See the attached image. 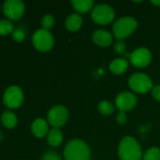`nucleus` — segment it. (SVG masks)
Segmentation results:
<instances>
[{
    "label": "nucleus",
    "instance_id": "obj_16",
    "mask_svg": "<svg viewBox=\"0 0 160 160\" xmlns=\"http://www.w3.org/2000/svg\"><path fill=\"white\" fill-rule=\"evenodd\" d=\"M47 140H48V142L50 145L58 146L63 141V134L58 128H54L49 131V133L47 135Z\"/></svg>",
    "mask_w": 160,
    "mask_h": 160
},
{
    "label": "nucleus",
    "instance_id": "obj_19",
    "mask_svg": "<svg viewBox=\"0 0 160 160\" xmlns=\"http://www.w3.org/2000/svg\"><path fill=\"white\" fill-rule=\"evenodd\" d=\"M98 110L99 112L102 113V114H105V115H109L111 114L112 112H114V110H115V107L114 105L109 102V101H107V100H104V101H101L98 105Z\"/></svg>",
    "mask_w": 160,
    "mask_h": 160
},
{
    "label": "nucleus",
    "instance_id": "obj_10",
    "mask_svg": "<svg viewBox=\"0 0 160 160\" xmlns=\"http://www.w3.org/2000/svg\"><path fill=\"white\" fill-rule=\"evenodd\" d=\"M152 60V53L147 48H139L130 54V62L136 68H145Z\"/></svg>",
    "mask_w": 160,
    "mask_h": 160
},
{
    "label": "nucleus",
    "instance_id": "obj_4",
    "mask_svg": "<svg viewBox=\"0 0 160 160\" xmlns=\"http://www.w3.org/2000/svg\"><path fill=\"white\" fill-rule=\"evenodd\" d=\"M128 84L133 91L139 94L147 93L153 88V82L152 80L149 78V76L141 72L133 74L129 78Z\"/></svg>",
    "mask_w": 160,
    "mask_h": 160
},
{
    "label": "nucleus",
    "instance_id": "obj_1",
    "mask_svg": "<svg viewBox=\"0 0 160 160\" xmlns=\"http://www.w3.org/2000/svg\"><path fill=\"white\" fill-rule=\"evenodd\" d=\"M119 157L121 160H141L143 157L138 141L132 137L124 138L119 144Z\"/></svg>",
    "mask_w": 160,
    "mask_h": 160
},
{
    "label": "nucleus",
    "instance_id": "obj_5",
    "mask_svg": "<svg viewBox=\"0 0 160 160\" xmlns=\"http://www.w3.org/2000/svg\"><path fill=\"white\" fill-rule=\"evenodd\" d=\"M115 17L114 9L107 4H100L93 8L91 11V18L94 22L98 24H108L113 21Z\"/></svg>",
    "mask_w": 160,
    "mask_h": 160
},
{
    "label": "nucleus",
    "instance_id": "obj_25",
    "mask_svg": "<svg viewBox=\"0 0 160 160\" xmlns=\"http://www.w3.org/2000/svg\"><path fill=\"white\" fill-rule=\"evenodd\" d=\"M42 160H61V158L55 152H47L42 157Z\"/></svg>",
    "mask_w": 160,
    "mask_h": 160
},
{
    "label": "nucleus",
    "instance_id": "obj_26",
    "mask_svg": "<svg viewBox=\"0 0 160 160\" xmlns=\"http://www.w3.org/2000/svg\"><path fill=\"white\" fill-rule=\"evenodd\" d=\"M116 119H117V122H118L119 124L123 125V124H124V123L126 122L127 115H126V113H125L124 112H118Z\"/></svg>",
    "mask_w": 160,
    "mask_h": 160
},
{
    "label": "nucleus",
    "instance_id": "obj_13",
    "mask_svg": "<svg viewBox=\"0 0 160 160\" xmlns=\"http://www.w3.org/2000/svg\"><path fill=\"white\" fill-rule=\"evenodd\" d=\"M31 130L36 137H43L48 131V124L42 118H37L31 125Z\"/></svg>",
    "mask_w": 160,
    "mask_h": 160
},
{
    "label": "nucleus",
    "instance_id": "obj_28",
    "mask_svg": "<svg viewBox=\"0 0 160 160\" xmlns=\"http://www.w3.org/2000/svg\"><path fill=\"white\" fill-rule=\"evenodd\" d=\"M151 3L152 4H154V5H157V6H160V0L159 1H151Z\"/></svg>",
    "mask_w": 160,
    "mask_h": 160
},
{
    "label": "nucleus",
    "instance_id": "obj_8",
    "mask_svg": "<svg viewBox=\"0 0 160 160\" xmlns=\"http://www.w3.org/2000/svg\"><path fill=\"white\" fill-rule=\"evenodd\" d=\"M24 99L23 92L20 87L16 85H11L6 89L3 96V102L8 108L19 107Z\"/></svg>",
    "mask_w": 160,
    "mask_h": 160
},
{
    "label": "nucleus",
    "instance_id": "obj_22",
    "mask_svg": "<svg viewBox=\"0 0 160 160\" xmlns=\"http://www.w3.org/2000/svg\"><path fill=\"white\" fill-rule=\"evenodd\" d=\"M41 25H42V28L43 29H46L48 30L49 28H51L54 23H55V19L54 17L51 15V14H46L44 15L42 18H41Z\"/></svg>",
    "mask_w": 160,
    "mask_h": 160
},
{
    "label": "nucleus",
    "instance_id": "obj_23",
    "mask_svg": "<svg viewBox=\"0 0 160 160\" xmlns=\"http://www.w3.org/2000/svg\"><path fill=\"white\" fill-rule=\"evenodd\" d=\"M113 50L118 54H123V53H124V52L126 50V45H125V43L123 40H119V41H117L114 44Z\"/></svg>",
    "mask_w": 160,
    "mask_h": 160
},
{
    "label": "nucleus",
    "instance_id": "obj_24",
    "mask_svg": "<svg viewBox=\"0 0 160 160\" xmlns=\"http://www.w3.org/2000/svg\"><path fill=\"white\" fill-rule=\"evenodd\" d=\"M12 38H13V39H15L17 41H21L25 38V32L23 30L17 28L12 31Z\"/></svg>",
    "mask_w": 160,
    "mask_h": 160
},
{
    "label": "nucleus",
    "instance_id": "obj_29",
    "mask_svg": "<svg viewBox=\"0 0 160 160\" xmlns=\"http://www.w3.org/2000/svg\"><path fill=\"white\" fill-rule=\"evenodd\" d=\"M2 138H3V134H2V132L0 131V141L2 140Z\"/></svg>",
    "mask_w": 160,
    "mask_h": 160
},
{
    "label": "nucleus",
    "instance_id": "obj_15",
    "mask_svg": "<svg viewBox=\"0 0 160 160\" xmlns=\"http://www.w3.org/2000/svg\"><path fill=\"white\" fill-rule=\"evenodd\" d=\"M66 27L68 30L72 32L78 31L82 25V18L79 14L77 13H73L69 15V17L66 19Z\"/></svg>",
    "mask_w": 160,
    "mask_h": 160
},
{
    "label": "nucleus",
    "instance_id": "obj_14",
    "mask_svg": "<svg viewBox=\"0 0 160 160\" xmlns=\"http://www.w3.org/2000/svg\"><path fill=\"white\" fill-rule=\"evenodd\" d=\"M109 68L111 72L116 75L123 74L128 68V62L124 58H116L110 63Z\"/></svg>",
    "mask_w": 160,
    "mask_h": 160
},
{
    "label": "nucleus",
    "instance_id": "obj_2",
    "mask_svg": "<svg viewBox=\"0 0 160 160\" xmlns=\"http://www.w3.org/2000/svg\"><path fill=\"white\" fill-rule=\"evenodd\" d=\"M90 156L91 152L88 144L81 140L69 142L64 149L66 160H90Z\"/></svg>",
    "mask_w": 160,
    "mask_h": 160
},
{
    "label": "nucleus",
    "instance_id": "obj_6",
    "mask_svg": "<svg viewBox=\"0 0 160 160\" xmlns=\"http://www.w3.org/2000/svg\"><path fill=\"white\" fill-rule=\"evenodd\" d=\"M32 42L36 49L41 52L49 51L54 44V38L52 34L43 28L38 29L32 37Z\"/></svg>",
    "mask_w": 160,
    "mask_h": 160
},
{
    "label": "nucleus",
    "instance_id": "obj_18",
    "mask_svg": "<svg viewBox=\"0 0 160 160\" xmlns=\"http://www.w3.org/2000/svg\"><path fill=\"white\" fill-rule=\"evenodd\" d=\"M2 123L5 127L8 128H12L15 127V125L17 124V117L16 115L10 112V111H4L2 113Z\"/></svg>",
    "mask_w": 160,
    "mask_h": 160
},
{
    "label": "nucleus",
    "instance_id": "obj_9",
    "mask_svg": "<svg viewBox=\"0 0 160 160\" xmlns=\"http://www.w3.org/2000/svg\"><path fill=\"white\" fill-rule=\"evenodd\" d=\"M3 10L9 19L18 20L25 11V6L22 0H6L3 4Z\"/></svg>",
    "mask_w": 160,
    "mask_h": 160
},
{
    "label": "nucleus",
    "instance_id": "obj_27",
    "mask_svg": "<svg viewBox=\"0 0 160 160\" xmlns=\"http://www.w3.org/2000/svg\"><path fill=\"white\" fill-rule=\"evenodd\" d=\"M152 94H153V97H154L157 101H160V85L155 86V87L152 89Z\"/></svg>",
    "mask_w": 160,
    "mask_h": 160
},
{
    "label": "nucleus",
    "instance_id": "obj_17",
    "mask_svg": "<svg viewBox=\"0 0 160 160\" xmlns=\"http://www.w3.org/2000/svg\"><path fill=\"white\" fill-rule=\"evenodd\" d=\"M72 5L77 12L85 13L92 8L93 1L92 0H73Z\"/></svg>",
    "mask_w": 160,
    "mask_h": 160
},
{
    "label": "nucleus",
    "instance_id": "obj_12",
    "mask_svg": "<svg viewBox=\"0 0 160 160\" xmlns=\"http://www.w3.org/2000/svg\"><path fill=\"white\" fill-rule=\"evenodd\" d=\"M92 40L98 46H101V47H108L113 42V37L107 30L99 29V30H96L92 34Z\"/></svg>",
    "mask_w": 160,
    "mask_h": 160
},
{
    "label": "nucleus",
    "instance_id": "obj_20",
    "mask_svg": "<svg viewBox=\"0 0 160 160\" xmlns=\"http://www.w3.org/2000/svg\"><path fill=\"white\" fill-rule=\"evenodd\" d=\"M143 160H160V149L153 147L148 149L143 156Z\"/></svg>",
    "mask_w": 160,
    "mask_h": 160
},
{
    "label": "nucleus",
    "instance_id": "obj_21",
    "mask_svg": "<svg viewBox=\"0 0 160 160\" xmlns=\"http://www.w3.org/2000/svg\"><path fill=\"white\" fill-rule=\"evenodd\" d=\"M13 30V23L5 19L0 20V35H6Z\"/></svg>",
    "mask_w": 160,
    "mask_h": 160
},
{
    "label": "nucleus",
    "instance_id": "obj_7",
    "mask_svg": "<svg viewBox=\"0 0 160 160\" xmlns=\"http://www.w3.org/2000/svg\"><path fill=\"white\" fill-rule=\"evenodd\" d=\"M69 117V112L63 105L54 106L47 114V120L55 128H59L63 126Z\"/></svg>",
    "mask_w": 160,
    "mask_h": 160
},
{
    "label": "nucleus",
    "instance_id": "obj_11",
    "mask_svg": "<svg viewBox=\"0 0 160 160\" xmlns=\"http://www.w3.org/2000/svg\"><path fill=\"white\" fill-rule=\"evenodd\" d=\"M115 104L120 112H127L137 105V98L130 92H123L117 96Z\"/></svg>",
    "mask_w": 160,
    "mask_h": 160
},
{
    "label": "nucleus",
    "instance_id": "obj_3",
    "mask_svg": "<svg viewBox=\"0 0 160 160\" xmlns=\"http://www.w3.org/2000/svg\"><path fill=\"white\" fill-rule=\"evenodd\" d=\"M138 27V22L133 17H123L113 24V33L116 38L123 40L132 35Z\"/></svg>",
    "mask_w": 160,
    "mask_h": 160
}]
</instances>
